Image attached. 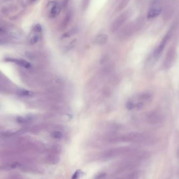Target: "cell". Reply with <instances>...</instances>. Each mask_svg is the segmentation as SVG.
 <instances>
[{"label": "cell", "instance_id": "cell-22", "mask_svg": "<svg viewBox=\"0 0 179 179\" xmlns=\"http://www.w3.org/2000/svg\"><path fill=\"white\" fill-rule=\"evenodd\" d=\"M28 120L27 119L25 118L22 117H18L16 118V121L19 124H25L28 122Z\"/></svg>", "mask_w": 179, "mask_h": 179}, {"label": "cell", "instance_id": "cell-19", "mask_svg": "<svg viewBox=\"0 0 179 179\" xmlns=\"http://www.w3.org/2000/svg\"><path fill=\"white\" fill-rule=\"evenodd\" d=\"M33 93L30 91H26V90H23L21 91L20 95L24 96V97H30L33 95Z\"/></svg>", "mask_w": 179, "mask_h": 179}, {"label": "cell", "instance_id": "cell-16", "mask_svg": "<svg viewBox=\"0 0 179 179\" xmlns=\"http://www.w3.org/2000/svg\"><path fill=\"white\" fill-rule=\"evenodd\" d=\"M76 43H77V40L76 39H74L68 45L66 46L65 47V51L66 52L71 51V49H73L75 46Z\"/></svg>", "mask_w": 179, "mask_h": 179}, {"label": "cell", "instance_id": "cell-4", "mask_svg": "<svg viewBox=\"0 0 179 179\" xmlns=\"http://www.w3.org/2000/svg\"><path fill=\"white\" fill-rule=\"evenodd\" d=\"M130 14L131 13L130 12V11H127L122 13L121 15H119L116 18L110 26L111 32L115 33L116 31L119 30L126 22L128 18L130 17Z\"/></svg>", "mask_w": 179, "mask_h": 179}, {"label": "cell", "instance_id": "cell-20", "mask_svg": "<svg viewBox=\"0 0 179 179\" xmlns=\"http://www.w3.org/2000/svg\"><path fill=\"white\" fill-rule=\"evenodd\" d=\"M138 173L137 172H133L129 173L128 175H127L126 177H124V178H127V179H136L138 178Z\"/></svg>", "mask_w": 179, "mask_h": 179}, {"label": "cell", "instance_id": "cell-25", "mask_svg": "<svg viewBox=\"0 0 179 179\" xmlns=\"http://www.w3.org/2000/svg\"><path fill=\"white\" fill-rule=\"evenodd\" d=\"M134 103H132L131 101H129L127 103V108L129 110H131V109L134 108Z\"/></svg>", "mask_w": 179, "mask_h": 179}, {"label": "cell", "instance_id": "cell-15", "mask_svg": "<svg viewBox=\"0 0 179 179\" xmlns=\"http://www.w3.org/2000/svg\"><path fill=\"white\" fill-rule=\"evenodd\" d=\"M130 1V0H122L121 2L119 3L118 7L117 8V9H116L117 11H120L123 10L124 8L126 7L127 5H128V4Z\"/></svg>", "mask_w": 179, "mask_h": 179}, {"label": "cell", "instance_id": "cell-10", "mask_svg": "<svg viewBox=\"0 0 179 179\" xmlns=\"http://www.w3.org/2000/svg\"><path fill=\"white\" fill-rule=\"evenodd\" d=\"M4 61L6 62L13 63L23 67L24 68H30L31 67V64L28 61H25L22 59H18V58H11L8 57L4 59Z\"/></svg>", "mask_w": 179, "mask_h": 179}, {"label": "cell", "instance_id": "cell-13", "mask_svg": "<svg viewBox=\"0 0 179 179\" xmlns=\"http://www.w3.org/2000/svg\"><path fill=\"white\" fill-rule=\"evenodd\" d=\"M73 16V13L71 11H69L68 13H67V14L65 16V18L63 22L62 23L63 28H66L67 26L68 25L72 20Z\"/></svg>", "mask_w": 179, "mask_h": 179}, {"label": "cell", "instance_id": "cell-23", "mask_svg": "<svg viewBox=\"0 0 179 179\" xmlns=\"http://www.w3.org/2000/svg\"><path fill=\"white\" fill-rule=\"evenodd\" d=\"M33 30L36 33H40L42 30V28L40 24H37L35 26Z\"/></svg>", "mask_w": 179, "mask_h": 179}, {"label": "cell", "instance_id": "cell-8", "mask_svg": "<svg viewBox=\"0 0 179 179\" xmlns=\"http://www.w3.org/2000/svg\"><path fill=\"white\" fill-rule=\"evenodd\" d=\"M50 6V11L49 12V16L50 18L57 17L61 12L62 5L57 2H51L48 4Z\"/></svg>", "mask_w": 179, "mask_h": 179}, {"label": "cell", "instance_id": "cell-27", "mask_svg": "<svg viewBox=\"0 0 179 179\" xmlns=\"http://www.w3.org/2000/svg\"><path fill=\"white\" fill-rule=\"evenodd\" d=\"M106 175V174L105 173H100L99 175H98V176L96 177V178L97 179H101V178H105Z\"/></svg>", "mask_w": 179, "mask_h": 179}, {"label": "cell", "instance_id": "cell-26", "mask_svg": "<svg viewBox=\"0 0 179 179\" xmlns=\"http://www.w3.org/2000/svg\"><path fill=\"white\" fill-rule=\"evenodd\" d=\"M81 174V172L80 170H77L75 173L73 174V177H72V179H78V178L80 176V175Z\"/></svg>", "mask_w": 179, "mask_h": 179}, {"label": "cell", "instance_id": "cell-28", "mask_svg": "<svg viewBox=\"0 0 179 179\" xmlns=\"http://www.w3.org/2000/svg\"><path fill=\"white\" fill-rule=\"evenodd\" d=\"M143 106H144V103H139L137 104L136 107L137 109H140L142 108L143 107Z\"/></svg>", "mask_w": 179, "mask_h": 179}, {"label": "cell", "instance_id": "cell-9", "mask_svg": "<svg viewBox=\"0 0 179 179\" xmlns=\"http://www.w3.org/2000/svg\"><path fill=\"white\" fill-rule=\"evenodd\" d=\"M174 13V8L173 3L170 0L167 1L165 4L164 10H163V18L164 20L166 21H169L171 18Z\"/></svg>", "mask_w": 179, "mask_h": 179}, {"label": "cell", "instance_id": "cell-21", "mask_svg": "<svg viewBox=\"0 0 179 179\" xmlns=\"http://www.w3.org/2000/svg\"><path fill=\"white\" fill-rule=\"evenodd\" d=\"M151 95L149 93H144L141 94L139 97V98L142 100H148L150 98Z\"/></svg>", "mask_w": 179, "mask_h": 179}, {"label": "cell", "instance_id": "cell-31", "mask_svg": "<svg viewBox=\"0 0 179 179\" xmlns=\"http://www.w3.org/2000/svg\"><path fill=\"white\" fill-rule=\"evenodd\" d=\"M32 1H36V0H32Z\"/></svg>", "mask_w": 179, "mask_h": 179}, {"label": "cell", "instance_id": "cell-12", "mask_svg": "<svg viewBox=\"0 0 179 179\" xmlns=\"http://www.w3.org/2000/svg\"><path fill=\"white\" fill-rule=\"evenodd\" d=\"M108 40V36L105 34H99L94 40L93 43L96 45H103L105 44Z\"/></svg>", "mask_w": 179, "mask_h": 179}, {"label": "cell", "instance_id": "cell-6", "mask_svg": "<svg viewBox=\"0 0 179 179\" xmlns=\"http://www.w3.org/2000/svg\"><path fill=\"white\" fill-rule=\"evenodd\" d=\"M162 12V8L160 1H155L152 5L151 8L149 9L147 14V18L148 20L153 19L159 16Z\"/></svg>", "mask_w": 179, "mask_h": 179}, {"label": "cell", "instance_id": "cell-3", "mask_svg": "<svg viewBox=\"0 0 179 179\" xmlns=\"http://www.w3.org/2000/svg\"><path fill=\"white\" fill-rule=\"evenodd\" d=\"M136 151H137L136 149H134L131 147H128V146L120 147L114 149H109L108 150L104 152L101 154V158L103 160L114 159L118 156L130 155Z\"/></svg>", "mask_w": 179, "mask_h": 179}, {"label": "cell", "instance_id": "cell-14", "mask_svg": "<svg viewBox=\"0 0 179 179\" xmlns=\"http://www.w3.org/2000/svg\"><path fill=\"white\" fill-rule=\"evenodd\" d=\"M78 28L77 27H74L70 30H68V32L63 34V35H62V37L64 38H69L71 36H73L74 35H75V34L78 32Z\"/></svg>", "mask_w": 179, "mask_h": 179}, {"label": "cell", "instance_id": "cell-18", "mask_svg": "<svg viewBox=\"0 0 179 179\" xmlns=\"http://www.w3.org/2000/svg\"><path fill=\"white\" fill-rule=\"evenodd\" d=\"M52 137L54 138H55V139H61L63 137V134L61 131H54L52 133Z\"/></svg>", "mask_w": 179, "mask_h": 179}, {"label": "cell", "instance_id": "cell-17", "mask_svg": "<svg viewBox=\"0 0 179 179\" xmlns=\"http://www.w3.org/2000/svg\"><path fill=\"white\" fill-rule=\"evenodd\" d=\"M40 40V36L39 34H35L30 38V43L31 45H34L38 42Z\"/></svg>", "mask_w": 179, "mask_h": 179}, {"label": "cell", "instance_id": "cell-7", "mask_svg": "<svg viewBox=\"0 0 179 179\" xmlns=\"http://www.w3.org/2000/svg\"><path fill=\"white\" fill-rule=\"evenodd\" d=\"M176 57V51L173 47L170 48L166 56L164 59V67L165 68H169L171 67L174 63Z\"/></svg>", "mask_w": 179, "mask_h": 179}, {"label": "cell", "instance_id": "cell-5", "mask_svg": "<svg viewBox=\"0 0 179 179\" xmlns=\"http://www.w3.org/2000/svg\"><path fill=\"white\" fill-rule=\"evenodd\" d=\"M171 34L172 30H170L168 33H166V35L164 36V37L162 40L161 42L160 43L159 45L156 48V50L154 51L153 56L155 59H159L162 53L164 50L165 46L171 37Z\"/></svg>", "mask_w": 179, "mask_h": 179}, {"label": "cell", "instance_id": "cell-29", "mask_svg": "<svg viewBox=\"0 0 179 179\" xmlns=\"http://www.w3.org/2000/svg\"><path fill=\"white\" fill-rule=\"evenodd\" d=\"M3 32L2 29L0 28V33H1V32Z\"/></svg>", "mask_w": 179, "mask_h": 179}, {"label": "cell", "instance_id": "cell-24", "mask_svg": "<svg viewBox=\"0 0 179 179\" xmlns=\"http://www.w3.org/2000/svg\"><path fill=\"white\" fill-rule=\"evenodd\" d=\"M89 2H90V0H83V4H82V8H83V10L86 9L87 6L88 5Z\"/></svg>", "mask_w": 179, "mask_h": 179}, {"label": "cell", "instance_id": "cell-2", "mask_svg": "<svg viewBox=\"0 0 179 179\" xmlns=\"http://www.w3.org/2000/svg\"><path fill=\"white\" fill-rule=\"evenodd\" d=\"M146 139L147 137L144 134L138 132H131L122 135L121 136L113 135L111 137V142L112 144L121 142L140 143L145 142Z\"/></svg>", "mask_w": 179, "mask_h": 179}, {"label": "cell", "instance_id": "cell-1", "mask_svg": "<svg viewBox=\"0 0 179 179\" xmlns=\"http://www.w3.org/2000/svg\"><path fill=\"white\" fill-rule=\"evenodd\" d=\"M144 22L142 18H139L134 22L129 23L120 31L119 33V37L123 40L130 38L142 28L144 25Z\"/></svg>", "mask_w": 179, "mask_h": 179}, {"label": "cell", "instance_id": "cell-11", "mask_svg": "<svg viewBox=\"0 0 179 179\" xmlns=\"http://www.w3.org/2000/svg\"><path fill=\"white\" fill-rule=\"evenodd\" d=\"M148 119L151 124H158L162 120V117L159 112L154 111L149 114V116H148Z\"/></svg>", "mask_w": 179, "mask_h": 179}, {"label": "cell", "instance_id": "cell-30", "mask_svg": "<svg viewBox=\"0 0 179 179\" xmlns=\"http://www.w3.org/2000/svg\"><path fill=\"white\" fill-rule=\"evenodd\" d=\"M3 43V41L2 40H0V44H2Z\"/></svg>", "mask_w": 179, "mask_h": 179}]
</instances>
